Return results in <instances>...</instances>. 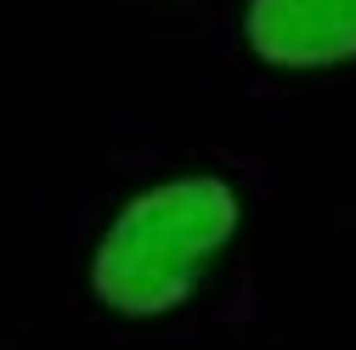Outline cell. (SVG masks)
<instances>
[{
  "mask_svg": "<svg viewBox=\"0 0 356 350\" xmlns=\"http://www.w3.org/2000/svg\"><path fill=\"white\" fill-rule=\"evenodd\" d=\"M243 232V192L215 169H181L130 192L91 249V294L119 322H164L209 283Z\"/></svg>",
  "mask_w": 356,
  "mask_h": 350,
  "instance_id": "cell-1",
  "label": "cell"
},
{
  "mask_svg": "<svg viewBox=\"0 0 356 350\" xmlns=\"http://www.w3.org/2000/svg\"><path fill=\"white\" fill-rule=\"evenodd\" d=\"M238 34L260 68H339L356 57V0H249Z\"/></svg>",
  "mask_w": 356,
  "mask_h": 350,
  "instance_id": "cell-2",
  "label": "cell"
}]
</instances>
